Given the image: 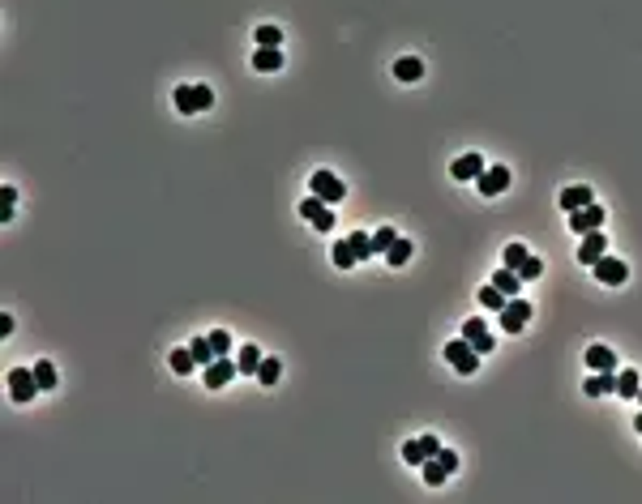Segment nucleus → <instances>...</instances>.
<instances>
[{"instance_id":"1","label":"nucleus","mask_w":642,"mask_h":504,"mask_svg":"<svg viewBox=\"0 0 642 504\" xmlns=\"http://www.w3.org/2000/svg\"><path fill=\"white\" fill-rule=\"evenodd\" d=\"M214 103V90L210 86H176V111L180 115H197Z\"/></svg>"},{"instance_id":"2","label":"nucleus","mask_w":642,"mask_h":504,"mask_svg":"<svg viewBox=\"0 0 642 504\" xmlns=\"http://www.w3.org/2000/svg\"><path fill=\"white\" fill-rule=\"evenodd\" d=\"M446 364H450L454 372H463V376H476V368H480V351H476L467 338L446 342Z\"/></svg>"},{"instance_id":"3","label":"nucleus","mask_w":642,"mask_h":504,"mask_svg":"<svg viewBox=\"0 0 642 504\" xmlns=\"http://www.w3.org/2000/svg\"><path fill=\"white\" fill-rule=\"evenodd\" d=\"M309 188H313V197H321L326 205H338V201L347 197V184H343V180H338L334 171H313Z\"/></svg>"},{"instance_id":"4","label":"nucleus","mask_w":642,"mask_h":504,"mask_svg":"<svg viewBox=\"0 0 642 504\" xmlns=\"http://www.w3.org/2000/svg\"><path fill=\"white\" fill-rule=\"evenodd\" d=\"M527 321H531V304L527 299H506V308L497 312V325L506 329V334H518V329H527Z\"/></svg>"},{"instance_id":"5","label":"nucleus","mask_w":642,"mask_h":504,"mask_svg":"<svg viewBox=\"0 0 642 504\" xmlns=\"http://www.w3.org/2000/svg\"><path fill=\"white\" fill-rule=\"evenodd\" d=\"M300 218H309L317 231H334V205H326V201L313 197V192L300 201Z\"/></svg>"},{"instance_id":"6","label":"nucleus","mask_w":642,"mask_h":504,"mask_svg":"<svg viewBox=\"0 0 642 504\" xmlns=\"http://www.w3.org/2000/svg\"><path fill=\"white\" fill-rule=\"evenodd\" d=\"M604 218H608V210L591 201V205H583V210H574V214H570V231H574V235L600 231V227H604Z\"/></svg>"},{"instance_id":"7","label":"nucleus","mask_w":642,"mask_h":504,"mask_svg":"<svg viewBox=\"0 0 642 504\" xmlns=\"http://www.w3.org/2000/svg\"><path fill=\"white\" fill-rule=\"evenodd\" d=\"M236 372H240V364H231V355H219L214 364L201 368V381H206V389H227V381Z\"/></svg>"},{"instance_id":"8","label":"nucleus","mask_w":642,"mask_h":504,"mask_svg":"<svg viewBox=\"0 0 642 504\" xmlns=\"http://www.w3.org/2000/svg\"><path fill=\"white\" fill-rule=\"evenodd\" d=\"M34 394H39L34 368H30V372H26V368H13V372H9V398H13L17 406H26V402H30Z\"/></svg>"},{"instance_id":"9","label":"nucleus","mask_w":642,"mask_h":504,"mask_svg":"<svg viewBox=\"0 0 642 504\" xmlns=\"http://www.w3.org/2000/svg\"><path fill=\"white\" fill-rule=\"evenodd\" d=\"M437 449H441L437 436H416L411 445H403V462H407V466H424L428 458H437Z\"/></svg>"},{"instance_id":"10","label":"nucleus","mask_w":642,"mask_h":504,"mask_svg":"<svg viewBox=\"0 0 642 504\" xmlns=\"http://www.w3.org/2000/svg\"><path fill=\"white\" fill-rule=\"evenodd\" d=\"M476 188H480V197H501L510 188V171L506 167H484L480 180H476Z\"/></svg>"},{"instance_id":"11","label":"nucleus","mask_w":642,"mask_h":504,"mask_svg":"<svg viewBox=\"0 0 642 504\" xmlns=\"http://www.w3.org/2000/svg\"><path fill=\"white\" fill-rule=\"evenodd\" d=\"M591 269H596V278H600L604 287H621V282L630 278V269H626V261H617V257H608V252H604V257H600V261H596Z\"/></svg>"},{"instance_id":"12","label":"nucleus","mask_w":642,"mask_h":504,"mask_svg":"<svg viewBox=\"0 0 642 504\" xmlns=\"http://www.w3.org/2000/svg\"><path fill=\"white\" fill-rule=\"evenodd\" d=\"M596 201V192L587 188V184H574V188H561V197H557V205L566 210V214H574V210H583V205H591Z\"/></svg>"},{"instance_id":"13","label":"nucleus","mask_w":642,"mask_h":504,"mask_svg":"<svg viewBox=\"0 0 642 504\" xmlns=\"http://www.w3.org/2000/svg\"><path fill=\"white\" fill-rule=\"evenodd\" d=\"M604 252H608V240H604L600 231H587L583 244H578V261H583V265H596Z\"/></svg>"},{"instance_id":"14","label":"nucleus","mask_w":642,"mask_h":504,"mask_svg":"<svg viewBox=\"0 0 642 504\" xmlns=\"http://www.w3.org/2000/svg\"><path fill=\"white\" fill-rule=\"evenodd\" d=\"M480 171H484V158H480V154H463V158H454V167H450V175H454L458 184L480 180Z\"/></svg>"},{"instance_id":"15","label":"nucleus","mask_w":642,"mask_h":504,"mask_svg":"<svg viewBox=\"0 0 642 504\" xmlns=\"http://www.w3.org/2000/svg\"><path fill=\"white\" fill-rule=\"evenodd\" d=\"M587 368H591V372H617L613 346H587Z\"/></svg>"},{"instance_id":"16","label":"nucleus","mask_w":642,"mask_h":504,"mask_svg":"<svg viewBox=\"0 0 642 504\" xmlns=\"http://www.w3.org/2000/svg\"><path fill=\"white\" fill-rule=\"evenodd\" d=\"M587 398H604V394H617V372H596L587 385Z\"/></svg>"},{"instance_id":"17","label":"nucleus","mask_w":642,"mask_h":504,"mask_svg":"<svg viewBox=\"0 0 642 504\" xmlns=\"http://www.w3.org/2000/svg\"><path fill=\"white\" fill-rule=\"evenodd\" d=\"M638 389H642V372L621 368V372H617V398H638Z\"/></svg>"},{"instance_id":"18","label":"nucleus","mask_w":642,"mask_h":504,"mask_svg":"<svg viewBox=\"0 0 642 504\" xmlns=\"http://www.w3.org/2000/svg\"><path fill=\"white\" fill-rule=\"evenodd\" d=\"M253 68H257V73H279V68H283V56H279V47H257V56H253Z\"/></svg>"},{"instance_id":"19","label":"nucleus","mask_w":642,"mask_h":504,"mask_svg":"<svg viewBox=\"0 0 642 504\" xmlns=\"http://www.w3.org/2000/svg\"><path fill=\"white\" fill-rule=\"evenodd\" d=\"M394 77H398V81H420V77H424V64H420L416 56H403V60H394Z\"/></svg>"},{"instance_id":"20","label":"nucleus","mask_w":642,"mask_h":504,"mask_svg":"<svg viewBox=\"0 0 642 504\" xmlns=\"http://www.w3.org/2000/svg\"><path fill=\"white\" fill-rule=\"evenodd\" d=\"M493 287H497L501 295H510V299H514V295H518V287H523V278H518V269H506V265H501V274H493Z\"/></svg>"},{"instance_id":"21","label":"nucleus","mask_w":642,"mask_h":504,"mask_svg":"<svg viewBox=\"0 0 642 504\" xmlns=\"http://www.w3.org/2000/svg\"><path fill=\"white\" fill-rule=\"evenodd\" d=\"M189 351H193L197 368H206V364H214V359H219V355H214V342H210V334H206V338H193V342H189Z\"/></svg>"},{"instance_id":"22","label":"nucleus","mask_w":642,"mask_h":504,"mask_svg":"<svg viewBox=\"0 0 642 504\" xmlns=\"http://www.w3.org/2000/svg\"><path fill=\"white\" fill-rule=\"evenodd\" d=\"M411 252H416V248H411V240H403V235H398V240L386 248V261H390V265H407V261H411Z\"/></svg>"},{"instance_id":"23","label":"nucleus","mask_w":642,"mask_h":504,"mask_svg":"<svg viewBox=\"0 0 642 504\" xmlns=\"http://www.w3.org/2000/svg\"><path fill=\"white\" fill-rule=\"evenodd\" d=\"M34 381H39V389H56V385H60L56 364H51V359H39V364H34Z\"/></svg>"},{"instance_id":"24","label":"nucleus","mask_w":642,"mask_h":504,"mask_svg":"<svg viewBox=\"0 0 642 504\" xmlns=\"http://www.w3.org/2000/svg\"><path fill=\"white\" fill-rule=\"evenodd\" d=\"M334 265H338V269H351V265H360V257L351 252V240H334Z\"/></svg>"},{"instance_id":"25","label":"nucleus","mask_w":642,"mask_h":504,"mask_svg":"<svg viewBox=\"0 0 642 504\" xmlns=\"http://www.w3.org/2000/svg\"><path fill=\"white\" fill-rule=\"evenodd\" d=\"M420 470H424V483H428V488H441V483L450 479V470H446V466H441L437 458H428V462H424Z\"/></svg>"},{"instance_id":"26","label":"nucleus","mask_w":642,"mask_h":504,"mask_svg":"<svg viewBox=\"0 0 642 504\" xmlns=\"http://www.w3.org/2000/svg\"><path fill=\"white\" fill-rule=\"evenodd\" d=\"M253 38H257V47H279V43H283V30H279V26H266V21H261V26L253 30Z\"/></svg>"},{"instance_id":"27","label":"nucleus","mask_w":642,"mask_h":504,"mask_svg":"<svg viewBox=\"0 0 642 504\" xmlns=\"http://www.w3.org/2000/svg\"><path fill=\"white\" fill-rule=\"evenodd\" d=\"M236 364H240V372H253V376H257V368H261V351H257V346H240Z\"/></svg>"},{"instance_id":"28","label":"nucleus","mask_w":642,"mask_h":504,"mask_svg":"<svg viewBox=\"0 0 642 504\" xmlns=\"http://www.w3.org/2000/svg\"><path fill=\"white\" fill-rule=\"evenodd\" d=\"M279 372H283V364H279V359L270 355V359H261V368H257V381H261V385L270 389V385H279Z\"/></svg>"},{"instance_id":"29","label":"nucleus","mask_w":642,"mask_h":504,"mask_svg":"<svg viewBox=\"0 0 642 504\" xmlns=\"http://www.w3.org/2000/svg\"><path fill=\"white\" fill-rule=\"evenodd\" d=\"M347 240H351V252H356L360 261H368V257L377 252V248H373V235H364V231H356V235H347Z\"/></svg>"},{"instance_id":"30","label":"nucleus","mask_w":642,"mask_h":504,"mask_svg":"<svg viewBox=\"0 0 642 504\" xmlns=\"http://www.w3.org/2000/svg\"><path fill=\"white\" fill-rule=\"evenodd\" d=\"M197 368V359H193V351L184 346V351H171V372H180V376H189Z\"/></svg>"},{"instance_id":"31","label":"nucleus","mask_w":642,"mask_h":504,"mask_svg":"<svg viewBox=\"0 0 642 504\" xmlns=\"http://www.w3.org/2000/svg\"><path fill=\"white\" fill-rule=\"evenodd\" d=\"M506 299H510V295H501V291H497L493 282H488V287L480 291V304H484V308H497V312H501V308H506Z\"/></svg>"},{"instance_id":"32","label":"nucleus","mask_w":642,"mask_h":504,"mask_svg":"<svg viewBox=\"0 0 642 504\" xmlns=\"http://www.w3.org/2000/svg\"><path fill=\"white\" fill-rule=\"evenodd\" d=\"M394 240H398V231H394V227H377V231H373V248H377V252H386Z\"/></svg>"},{"instance_id":"33","label":"nucleus","mask_w":642,"mask_h":504,"mask_svg":"<svg viewBox=\"0 0 642 504\" xmlns=\"http://www.w3.org/2000/svg\"><path fill=\"white\" fill-rule=\"evenodd\" d=\"M527 257H531V252H527L523 244H506V269H518Z\"/></svg>"},{"instance_id":"34","label":"nucleus","mask_w":642,"mask_h":504,"mask_svg":"<svg viewBox=\"0 0 642 504\" xmlns=\"http://www.w3.org/2000/svg\"><path fill=\"white\" fill-rule=\"evenodd\" d=\"M540 274H544V261H540V257H527V261L518 265V278H540Z\"/></svg>"},{"instance_id":"35","label":"nucleus","mask_w":642,"mask_h":504,"mask_svg":"<svg viewBox=\"0 0 642 504\" xmlns=\"http://www.w3.org/2000/svg\"><path fill=\"white\" fill-rule=\"evenodd\" d=\"M210 342H214V355H231V334L227 329H214Z\"/></svg>"},{"instance_id":"36","label":"nucleus","mask_w":642,"mask_h":504,"mask_svg":"<svg viewBox=\"0 0 642 504\" xmlns=\"http://www.w3.org/2000/svg\"><path fill=\"white\" fill-rule=\"evenodd\" d=\"M480 334H488V329H484V317H467V321H463V338H480Z\"/></svg>"},{"instance_id":"37","label":"nucleus","mask_w":642,"mask_h":504,"mask_svg":"<svg viewBox=\"0 0 642 504\" xmlns=\"http://www.w3.org/2000/svg\"><path fill=\"white\" fill-rule=\"evenodd\" d=\"M467 342H471V346H476L480 355H488V351L497 346V338H493V334H480V338H467Z\"/></svg>"},{"instance_id":"38","label":"nucleus","mask_w":642,"mask_h":504,"mask_svg":"<svg viewBox=\"0 0 642 504\" xmlns=\"http://www.w3.org/2000/svg\"><path fill=\"white\" fill-rule=\"evenodd\" d=\"M437 462H441V466H446L450 475L458 470V453H450V449H437Z\"/></svg>"},{"instance_id":"39","label":"nucleus","mask_w":642,"mask_h":504,"mask_svg":"<svg viewBox=\"0 0 642 504\" xmlns=\"http://www.w3.org/2000/svg\"><path fill=\"white\" fill-rule=\"evenodd\" d=\"M0 201H4V205H13V201H17V188H13V184H4V188H0Z\"/></svg>"},{"instance_id":"40","label":"nucleus","mask_w":642,"mask_h":504,"mask_svg":"<svg viewBox=\"0 0 642 504\" xmlns=\"http://www.w3.org/2000/svg\"><path fill=\"white\" fill-rule=\"evenodd\" d=\"M634 432L642 436V415H634Z\"/></svg>"},{"instance_id":"41","label":"nucleus","mask_w":642,"mask_h":504,"mask_svg":"<svg viewBox=\"0 0 642 504\" xmlns=\"http://www.w3.org/2000/svg\"><path fill=\"white\" fill-rule=\"evenodd\" d=\"M638 402H642V389H638Z\"/></svg>"}]
</instances>
